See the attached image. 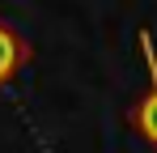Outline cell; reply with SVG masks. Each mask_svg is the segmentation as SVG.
I'll use <instances>...</instances> for the list:
<instances>
[{
  "instance_id": "1",
  "label": "cell",
  "mask_w": 157,
  "mask_h": 153,
  "mask_svg": "<svg viewBox=\"0 0 157 153\" xmlns=\"http://www.w3.org/2000/svg\"><path fill=\"white\" fill-rule=\"evenodd\" d=\"M140 47H144V64H149V76H153V89H149V98L132 111V124L144 132L149 145H157V55H153V38L140 34Z\"/></svg>"
},
{
  "instance_id": "2",
  "label": "cell",
  "mask_w": 157,
  "mask_h": 153,
  "mask_svg": "<svg viewBox=\"0 0 157 153\" xmlns=\"http://www.w3.org/2000/svg\"><path fill=\"white\" fill-rule=\"evenodd\" d=\"M26 60H30V43H26L9 22H0V85H9L13 76L21 73Z\"/></svg>"
}]
</instances>
